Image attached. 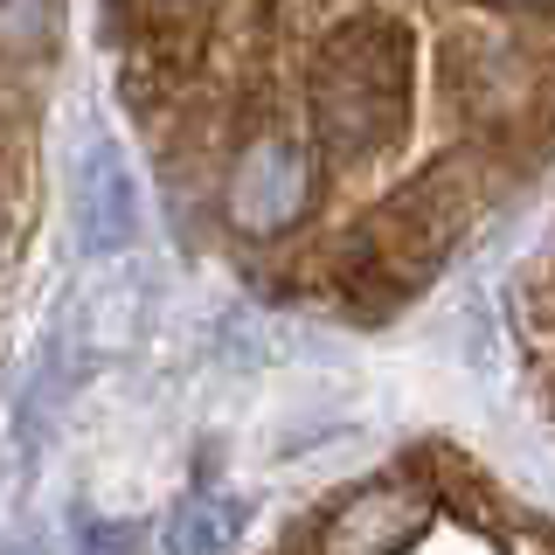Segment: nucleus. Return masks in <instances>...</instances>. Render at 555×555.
<instances>
[{
    "mask_svg": "<svg viewBox=\"0 0 555 555\" xmlns=\"http://www.w3.org/2000/svg\"><path fill=\"white\" fill-rule=\"evenodd\" d=\"M83 555H139V528H83Z\"/></svg>",
    "mask_w": 555,
    "mask_h": 555,
    "instance_id": "obj_8",
    "label": "nucleus"
},
{
    "mask_svg": "<svg viewBox=\"0 0 555 555\" xmlns=\"http://www.w3.org/2000/svg\"><path fill=\"white\" fill-rule=\"evenodd\" d=\"M473 208H479V167L473 160L424 167L354 230V278L361 285H382L389 299L424 285L444 264V250L465 236Z\"/></svg>",
    "mask_w": 555,
    "mask_h": 555,
    "instance_id": "obj_2",
    "label": "nucleus"
},
{
    "mask_svg": "<svg viewBox=\"0 0 555 555\" xmlns=\"http://www.w3.org/2000/svg\"><path fill=\"white\" fill-rule=\"evenodd\" d=\"M243 528V507L230 500H208V493H188L167 520V555H222Z\"/></svg>",
    "mask_w": 555,
    "mask_h": 555,
    "instance_id": "obj_7",
    "label": "nucleus"
},
{
    "mask_svg": "<svg viewBox=\"0 0 555 555\" xmlns=\"http://www.w3.org/2000/svg\"><path fill=\"white\" fill-rule=\"evenodd\" d=\"M312 195H320V173H312V160L285 132L243 139L230 173H222V216L250 236H271V230H285V222H299L312 208Z\"/></svg>",
    "mask_w": 555,
    "mask_h": 555,
    "instance_id": "obj_4",
    "label": "nucleus"
},
{
    "mask_svg": "<svg viewBox=\"0 0 555 555\" xmlns=\"http://www.w3.org/2000/svg\"><path fill=\"white\" fill-rule=\"evenodd\" d=\"M410 49L389 14H347L306 77V126L326 160H369L403 132Z\"/></svg>",
    "mask_w": 555,
    "mask_h": 555,
    "instance_id": "obj_1",
    "label": "nucleus"
},
{
    "mask_svg": "<svg viewBox=\"0 0 555 555\" xmlns=\"http://www.w3.org/2000/svg\"><path fill=\"white\" fill-rule=\"evenodd\" d=\"M438 500L424 486H369L320 528V555H403L430 528Z\"/></svg>",
    "mask_w": 555,
    "mask_h": 555,
    "instance_id": "obj_5",
    "label": "nucleus"
},
{
    "mask_svg": "<svg viewBox=\"0 0 555 555\" xmlns=\"http://www.w3.org/2000/svg\"><path fill=\"white\" fill-rule=\"evenodd\" d=\"M69 195H77V236L83 250H118L132 243V222H139V195H132V173L118 167V153L91 146L69 173Z\"/></svg>",
    "mask_w": 555,
    "mask_h": 555,
    "instance_id": "obj_6",
    "label": "nucleus"
},
{
    "mask_svg": "<svg viewBox=\"0 0 555 555\" xmlns=\"http://www.w3.org/2000/svg\"><path fill=\"white\" fill-rule=\"evenodd\" d=\"M444 77H451V98L465 104V118L486 132H520L548 98L534 56L520 42H507V35H465V42H451Z\"/></svg>",
    "mask_w": 555,
    "mask_h": 555,
    "instance_id": "obj_3",
    "label": "nucleus"
}]
</instances>
